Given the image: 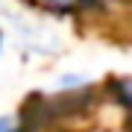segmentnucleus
<instances>
[{
    "instance_id": "obj_1",
    "label": "nucleus",
    "mask_w": 132,
    "mask_h": 132,
    "mask_svg": "<svg viewBox=\"0 0 132 132\" xmlns=\"http://www.w3.org/2000/svg\"><path fill=\"white\" fill-rule=\"evenodd\" d=\"M118 97H120V103H123V106H129V109H132V79L118 82Z\"/></svg>"
},
{
    "instance_id": "obj_2",
    "label": "nucleus",
    "mask_w": 132,
    "mask_h": 132,
    "mask_svg": "<svg viewBox=\"0 0 132 132\" xmlns=\"http://www.w3.org/2000/svg\"><path fill=\"white\" fill-rule=\"evenodd\" d=\"M0 132H21L15 118H0Z\"/></svg>"
},
{
    "instance_id": "obj_3",
    "label": "nucleus",
    "mask_w": 132,
    "mask_h": 132,
    "mask_svg": "<svg viewBox=\"0 0 132 132\" xmlns=\"http://www.w3.org/2000/svg\"><path fill=\"white\" fill-rule=\"evenodd\" d=\"M47 3H53V6H71L73 0H47Z\"/></svg>"
},
{
    "instance_id": "obj_4",
    "label": "nucleus",
    "mask_w": 132,
    "mask_h": 132,
    "mask_svg": "<svg viewBox=\"0 0 132 132\" xmlns=\"http://www.w3.org/2000/svg\"><path fill=\"white\" fill-rule=\"evenodd\" d=\"M0 50H3V35H0Z\"/></svg>"
}]
</instances>
